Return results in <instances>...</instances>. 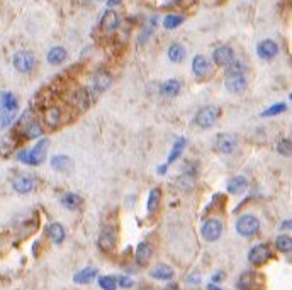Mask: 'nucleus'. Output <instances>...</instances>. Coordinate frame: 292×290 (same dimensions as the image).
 Wrapping results in <instances>:
<instances>
[{
    "instance_id": "23",
    "label": "nucleus",
    "mask_w": 292,
    "mask_h": 290,
    "mask_svg": "<svg viewBox=\"0 0 292 290\" xmlns=\"http://www.w3.org/2000/svg\"><path fill=\"white\" fill-rule=\"evenodd\" d=\"M49 64H62L66 60V49L62 48V46H55L48 51V56H46Z\"/></svg>"
},
{
    "instance_id": "17",
    "label": "nucleus",
    "mask_w": 292,
    "mask_h": 290,
    "mask_svg": "<svg viewBox=\"0 0 292 290\" xmlns=\"http://www.w3.org/2000/svg\"><path fill=\"white\" fill-rule=\"evenodd\" d=\"M48 238L51 239L55 245H62L66 238V231L60 223H51L48 226Z\"/></svg>"
},
{
    "instance_id": "24",
    "label": "nucleus",
    "mask_w": 292,
    "mask_h": 290,
    "mask_svg": "<svg viewBox=\"0 0 292 290\" xmlns=\"http://www.w3.org/2000/svg\"><path fill=\"white\" fill-rule=\"evenodd\" d=\"M110 83H112V78H110L109 73H105V71H97L94 77V87L97 92H104L107 90L110 87Z\"/></svg>"
},
{
    "instance_id": "49",
    "label": "nucleus",
    "mask_w": 292,
    "mask_h": 290,
    "mask_svg": "<svg viewBox=\"0 0 292 290\" xmlns=\"http://www.w3.org/2000/svg\"><path fill=\"white\" fill-rule=\"evenodd\" d=\"M291 100H292V94H291Z\"/></svg>"
},
{
    "instance_id": "2",
    "label": "nucleus",
    "mask_w": 292,
    "mask_h": 290,
    "mask_svg": "<svg viewBox=\"0 0 292 290\" xmlns=\"http://www.w3.org/2000/svg\"><path fill=\"white\" fill-rule=\"evenodd\" d=\"M260 231V221L253 214H245L236 221V232L241 238H253Z\"/></svg>"
},
{
    "instance_id": "40",
    "label": "nucleus",
    "mask_w": 292,
    "mask_h": 290,
    "mask_svg": "<svg viewBox=\"0 0 292 290\" xmlns=\"http://www.w3.org/2000/svg\"><path fill=\"white\" fill-rule=\"evenodd\" d=\"M117 285L123 289H131L134 285V280L129 277H126V275H121V277H117Z\"/></svg>"
},
{
    "instance_id": "31",
    "label": "nucleus",
    "mask_w": 292,
    "mask_h": 290,
    "mask_svg": "<svg viewBox=\"0 0 292 290\" xmlns=\"http://www.w3.org/2000/svg\"><path fill=\"white\" fill-rule=\"evenodd\" d=\"M162 92H163V95H167V97H177L180 94V82H177V80L165 82L162 87Z\"/></svg>"
},
{
    "instance_id": "19",
    "label": "nucleus",
    "mask_w": 292,
    "mask_h": 290,
    "mask_svg": "<svg viewBox=\"0 0 292 290\" xmlns=\"http://www.w3.org/2000/svg\"><path fill=\"white\" fill-rule=\"evenodd\" d=\"M211 70V64H209L208 58L202 55H197L192 62V71H194L195 77H206Z\"/></svg>"
},
{
    "instance_id": "12",
    "label": "nucleus",
    "mask_w": 292,
    "mask_h": 290,
    "mask_svg": "<svg viewBox=\"0 0 292 290\" xmlns=\"http://www.w3.org/2000/svg\"><path fill=\"white\" fill-rule=\"evenodd\" d=\"M12 188L17 193H22V195L24 193H31L34 188L33 177H29V175H17L12 180Z\"/></svg>"
},
{
    "instance_id": "41",
    "label": "nucleus",
    "mask_w": 292,
    "mask_h": 290,
    "mask_svg": "<svg viewBox=\"0 0 292 290\" xmlns=\"http://www.w3.org/2000/svg\"><path fill=\"white\" fill-rule=\"evenodd\" d=\"M185 280H187L188 284H192V285H197V284H201L202 277H201V273H197V271H195V273H190V275H188V277L185 278Z\"/></svg>"
},
{
    "instance_id": "1",
    "label": "nucleus",
    "mask_w": 292,
    "mask_h": 290,
    "mask_svg": "<svg viewBox=\"0 0 292 290\" xmlns=\"http://www.w3.org/2000/svg\"><path fill=\"white\" fill-rule=\"evenodd\" d=\"M46 148H48V139H41L38 141V145L31 149H24V151L19 153V161L26 165H31V166H38L46 156Z\"/></svg>"
},
{
    "instance_id": "4",
    "label": "nucleus",
    "mask_w": 292,
    "mask_h": 290,
    "mask_svg": "<svg viewBox=\"0 0 292 290\" xmlns=\"http://www.w3.org/2000/svg\"><path fill=\"white\" fill-rule=\"evenodd\" d=\"M221 234H223V223H221V219H218V217H211V219H208L204 224H202L201 236L208 243L218 241L221 238Z\"/></svg>"
},
{
    "instance_id": "28",
    "label": "nucleus",
    "mask_w": 292,
    "mask_h": 290,
    "mask_svg": "<svg viewBox=\"0 0 292 290\" xmlns=\"http://www.w3.org/2000/svg\"><path fill=\"white\" fill-rule=\"evenodd\" d=\"M62 204H63V207H66L68 210H77L78 207H80V204H82V199L77 195V193L68 192V193H65V195L62 197Z\"/></svg>"
},
{
    "instance_id": "48",
    "label": "nucleus",
    "mask_w": 292,
    "mask_h": 290,
    "mask_svg": "<svg viewBox=\"0 0 292 290\" xmlns=\"http://www.w3.org/2000/svg\"><path fill=\"white\" fill-rule=\"evenodd\" d=\"M141 290H149V289H141Z\"/></svg>"
},
{
    "instance_id": "21",
    "label": "nucleus",
    "mask_w": 292,
    "mask_h": 290,
    "mask_svg": "<svg viewBox=\"0 0 292 290\" xmlns=\"http://www.w3.org/2000/svg\"><path fill=\"white\" fill-rule=\"evenodd\" d=\"M73 105L77 107L78 110H85L88 105H90V95L85 88H78L73 94Z\"/></svg>"
},
{
    "instance_id": "3",
    "label": "nucleus",
    "mask_w": 292,
    "mask_h": 290,
    "mask_svg": "<svg viewBox=\"0 0 292 290\" xmlns=\"http://www.w3.org/2000/svg\"><path fill=\"white\" fill-rule=\"evenodd\" d=\"M219 114H221L219 107L206 105V107H202L197 114H195V124L202 129H209V127L214 126L216 121L219 119Z\"/></svg>"
},
{
    "instance_id": "38",
    "label": "nucleus",
    "mask_w": 292,
    "mask_h": 290,
    "mask_svg": "<svg viewBox=\"0 0 292 290\" xmlns=\"http://www.w3.org/2000/svg\"><path fill=\"white\" fill-rule=\"evenodd\" d=\"M286 104H275V105L269 107L265 112H262V117H270V116H277V114H282L286 110Z\"/></svg>"
},
{
    "instance_id": "27",
    "label": "nucleus",
    "mask_w": 292,
    "mask_h": 290,
    "mask_svg": "<svg viewBox=\"0 0 292 290\" xmlns=\"http://www.w3.org/2000/svg\"><path fill=\"white\" fill-rule=\"evenodd\" d=\"M160 199H162V193H160V188H151L148 195V200H146V210L148 214H153L160 206Z\"/></svg>"
},
{
    "instance_id": "25",
    "label": "nucleus",
    "mask_w": 292,
    "mask_h": 290,
    "mask_svg": "<svg viewBox=\"0 0 292 290\" xmlns=\"http://www.w3.org/2000/svg\"><path fill=\"white\" fill-rule=\"evenodd\" d=\"M0 105H2V110H7V112H16L17 110V99L14 94L10 92H5V94L0 95Z\"/></svg>"
},
{
    "instance_id": "6",
    "label": "nucleus",
    "mask_w": 292,
    "mask_h": 290,
    "mask_svg": "<svg viewBox=\"0 0 292 290\" xmlns=\"http://www.w3.org/2000/svg\"><path fill=\"white\" fill-rule=\"evenodd\" d=\"M272 253H270V248L267 245H255L253 248L248 251V261H250L253 267H262L267 261L270 260Z\"/></svg>"
},
{
    "instance_id": "32",
    "label": "nucleus",
    "mask_w": 292,
    "mask_h": 290,
    "mask_svg": "<svg viewBox=\"0 0 292 290\" xmlns=\"http://www.w3.org/2000/svg\"><path fill=\"white\" fill-rule=\"evenodd\" d=\"M41 134H42V129L39 127L38 123L31 121V123L24 124V136H26L27 139H36V138H39Z\"/></svg>"
},
{
    "instance_id": "33",
    "label": "nucleus",
    "mask_w": 292,
    "mask_h": 290,
    "mask_svg": "<svg viewBox=\"0 0 292 290\" xmlns=\"http://www.w3.org/2000/svg\"><path fill=\"white\" fill-rule=\"evenodd\" d=\"M185 145H187L185 138H177V141L173 143L172 153H170V156H168V163H173V161H175L180 155H182V149L185 148Z\"/></svg>"
},
{
    "instance_id": "22",
    "label": "nucleus",
    "mask_w": 292,
    "mask_h": 290,
    "mask_svg": "<svg viewBox=\"0 0 292 290\" xmlns=\"http://www.w3.org/2000/svg\"><path fill=\"white\" fill-rule=\"evenodd\" d=\"M44 123L48 124L49 127L60 126V123H62V110L55 105L48 107V109L44 110Z\"/></svg>"
},
{
    "instance_id": "18",
    "label": "nucleus",
    "mask_w": 292,
    "mask_h": 290,
    "mask_svg": "<svg viewBox=\"0 0 292 290\" xmlns=\"http://www.w3.org/2000/svg\"><path fill=\"white\" fill-rule=\"evenodd\" d=\"M149 275H151V278H155V280H172L175 273H173L172 267H168V265L165 263H160L149 271Z\"/></svg>"
},
{
    "instance_id": "10",
    "label": "nucleus",
    "mask_w": 292,
    "mask_h": 290,
    "mask_svg": "<svg viewBox=\"0 0 292 290\" xmlns=\"http://www.w3.org/2000/svg\"><path fill=\"white\" fill-rule=\"evenodd\" d=\"M256 53H258V56L262 60H272L279 53V44L273 39H263L256 46Z\"/></svg>"
},
{
    "instance_id": "9",
    "label": "nucleus",
    "mask_w": 292,
    "mask_h": 290,
    "mask_svg": "<svg viewBox=\"0 0 292 290\" xmlns=\"http://www.w3.org/2000/svg\"><path fill=\"white\" fill-rule=\"evenodd\" d=\"M212 60L218 66H229L234 62V51L229 46H219L212 53Z\"/></svg>"
},
{
    "instance_id": "39",
    "label": "nucleus",
    "mask_w": 292,
    "mask_h": 290,
    "mask_svg": "<svg viewBox=\"0 0 292 290\" xmlns=\"http://www.w3.org/2000/svg\"><path fill=\"white\" fill-rule=\"evenodd\" d=\"M16 117V112H7V110H0V127H7Z\"/></svg>"
},
{
    "instance_id": "43",
    "label": "nucleus",
    "mask_w": 292,
    "mask_h": 290,
    "mask_svg": "<svg viewBox=\"0 0 292 290\" xmlns=\"http://www.w3.org/2000/svg\"><path fill=\"white\" fill-rule=\"evenodd\" d=\"M282 229H292V221H286V223H282Z\"/></svg>"
},
{
    "instance_id": "5",
    "label": "nucleus",
    "mask_w": 292,
    "mask_h": 290,
    "mask_svg": "<svg viewBox=\"0 0 292 290\" xmlns=\"http://www.w3.org/2000/svg\"><path fill=\"white\" fill-rule=\"evenodd\" d=\"M12 64L19 73H29L36 64V56L31 51H17L12 58Z\"/></svg>"
},
{
    "instance_id": "7",
    "label": "nucleus",
    "mask_w": 292,
    "mask_h": 290,
    "mask_svg": "<svg viewBox=\"0 0 292 290\" xmlns=\"http://www.w3.org/2000/svg\"><path fill=\"white\" fill-rule=\"evenodd\" d=\"M116 243H117L116 229H114L112 226H105V228L101 231V236H99V246H101V249L105 253L114 251Z\"/></svg>"
},
{
    "instance_id": "45",
    "label": "nucleus",
    "mask_w": 292,
    "mask_h": 290,
    "mask_svg": "<svg viewBox=\"0 0 292 290\" xmlns=\"http://www.w3.org/2000/svg\"><path fill=\"white\" fill-rule=\"evenodd\" d=\"M165 290H179V285H175V284H170V285H167Z\"/></svg>"
},
{
    "instance_id": "29",
    "label": "nucleus",
    "mask_w": 292,
    "mask_h": 290,
    "mask_svg": "<svg viewBox=\"0 0 292 290\" xmlns=\"http://www.w3.org/2000/svg\"><path fill=\"white\" fill-rule=\"evenodd\" d=\"M275 248L279 249L280 253H286V255H289V253H292V238H291V236H287V234L277 236Z\"/></svg>"
},
{
    "instance_id": "30",
    "label": "nucleus",
    "mask_w": 292,
    "mask_h": 290,
    "mask_svg": "<svg viewBox=\"0 0 292 290\" xmlns=\"http://www.w3.org/2000/svg\"><path fill=\"white\" fill-rule=\"evenodd\" d=\"M168 58L173 63H180L185 58V48L182 44H179V42H173L168 48Z\"/></svg>"
},
{
    "instance_id": "35",
    "label": "nucleus",
    "mask_w": 292,
    "mask_h": 290,
    "mask_svg": "<svg viewBox=\"0 0 292 290\" xmlns=\"http://www.w3.org/2000/svg\"><path fill=\"white\" fill-rule=\"evenodd\" d=\"M99 287L102 290H116L117 289V278L112 275H104L99 278Z\"/></svg>"
},
{
    "instance_id": "8",
    "label": "nucleus",
    "mask_w": 292,
    "mask_h": 290,
    "mask_svg": "<svg viewBox=\"0 0 292 290\" xmlns=\"http://www.w3.org/2000/svg\"><path fill=\"white\" fill-rule=\"evenodd\" d=\"M247 77L245 75H226V80H224V87L229 94H243L247 90Z\"/></svg>"
},
{
    "instance_id": "46",
    "label": "nucleus",
    "mask_w": 292,
    "mask_h": 290,
    "mask_svg": "<svg viewBox=\"0 0 292 290\" xmlns=\"http://www.w3.org/2000/svg\"><path fill=\"white\" fill-rule=\"evenodd\" d=\"M165 171H167V165H163V166L158 168V173H165Z\"/></svg>"
},
{
    "instance_id": "14",
    "label": "nucleus",
    "mask_w": 292,
    "mask_h": 290,
    "mask_svg": "<svg viewBox=\"0 0 292 290\" xmlns=\"http://www.w3.org/2000/svg\"><path fill=\"white\" fill-rule=\"evenodd\" d=\"M153 256V248L149 243H140V245L136 246V253H134V258H136V263L141 265V267H145L146 263H148L149 260H151Z\"/></svg>"
},
{
    "instance_id": "34",
    "label": "nucleus",
    "mask_w": 292,
    "mask_h": 290,
    "mask_svg": "<svg viewBox=\"0 0 292 290\" xmlns=\"http://www.w3.org/2000/svg\"><path fill=\"white\" fill-rule=\"evenodd\" d=\"M182 22H184L182 16H179V14H170V16H167L165 21H163V26H165V29H177Z\"/></svg>"
},
{
    "instance_id": "36",
    "label": "nucleus",
    "mask_w": 292,
    "mask_h": 290,
    "mask_svg": "<svg viewBox=\"0 0 292 290\" xmlns=\"http://www.w3.org/2000/svg\"><path fill=\"white\" fill-rule=\"evenodd\" d=\"M245 71H247L245 63L238 62V60H234L229 66H226V75H245Z\"/></svg>"
},
{
    "instance_id": "20",
    "label": "nucleus",
    "mask_w": 292,
    "mask_h": 290,
    "mask_svg": "<svg viewBox=\"0 0 292 290\" xmlns=\"http://www.w3.org/2000/svg\"><path fill=\"white\" fill-rule=\"evenodd\" d=\"M97 273H99V270L95 267H87V268H83V270L78 271V273H75L73 282L75 284H80V285L90 284V282L97 277Z\"/></svg>"
},
{
    "instance_id": "13",
    "label": "nucleus",
    "mask_w": 292,
    "mask_h": 290,
    "mask_svg": "<svg viewBox=\"0 0 292 290\" xmlns=\"http://www.w3.org/2000/svg\"><path fill=\"white\" fill-rule=\"evenodd\" d=\"M101 27L102 31L105 32H114L119 27V16H117L116 10L109 9L104 12V16H102V21H101Z\"/></svg>"
},
{
    "instance_id": "11",
    "label": "nucleus",
    "mask_w": 292,
    "mask_h": 290,
    "mask_svg": "<svg viewBox=\"0 0 292 290\" xmlns=\"http://www.w3.org/2000/svg\"><path fill=\"white\" fill-rule=\"evenodd\" d=\"M238 141L233 134H218L216 138V149L223 155H231L236 149Z\"/></svg>"
},
{
    "instance_id": "37",
    "label": "nucleus",
    "mask_w": 292,
    "mask_h": 290,
    "mask_svg": "<svg viewBox=\"0 0 292 290\" xmlns=\"http://www.w3.org/2000/svg\"><path fill=\"white\" fill-rule=\"evenodd\" d=\"M277 151L284 156H292V139H282V141H279Z\"/></svg>"
},
{
    "instance_id": "42",
    "label": "nucleus",
    "mask_w": 292,
    "mask_h": 290,
    "mask_svg": "<svg viewBox=\"0 0 292 290\" xmlns=\"http://www.w3.org/2000/svg\"><path fill=\"white\" fill-rule=\"evenodd\" d=\"M223 277H224V275L221 273V271H218L216 275H212V284H218L219 280H223Z\"/></svg>"
},
{
    "instance_id": "15",
    "label": "nucleus",
    "mask_w": 292,
    "mask_h": 290,
    "mask_svg": "<svg viewBox=\"0 0 292 290\" xmlns=\"http://www.w3.org/2000/svg\"><path fill=\"white\" fill-rule=\"evenodd\" d=\"M228 192L233 193V195H240L248 188V180L243 177V175H238V177H233L226 185Z\"/></svg>"
},
{
    "instance_id": "16",
    "label": "nucleus",
    "mask_w": 292,
    "mask_h": 290,
    "mask_svg": "<svg viewBox=\"0 0 292 290\" xmlns=\"http://www.w3.org/2000/svg\"><path fill=\"white\" fill-rule=\"evenodd\" d=\"M72 166H73L72 160L65 155H56L51 158V168L55 171H58V173H68L72 170Z\"/></svg>"
},
{
    "instance_id": "44",
    "label": "nucleus",
    "mask_w": 292,
    "mask_h": 290,
    "mask_svg": "<svg viewBox=\"0 0 292 290\" xmlns=\"http://www.w3.org/2000/svg\"><path fill=\"white\" fill-rule=\"evenodd\" d=\"M208 290H223V289L218 287V285H216V284H212V282H211V284L208 285Z\"/></svg>"
},
{
    "instance_id": "26",
    "label": "nucleus",
    "mask_w": 292,
    "mask_h": 290,
    "mask_svg": "<svg viewBox=\"0 0 292 290\" xmlns=\"http://www.w3.org/2000/svg\"><path fill=\"white\" fill-rule=\"evenodd\" d=\"M256 285V275L253 271H245L238 280V289L240 290H253Z\"/></svg>"
},
{
    "instance_id": "47",
    "label": "nucleus",
    "mask_w": 292,
    "mask_h": 290,
    "mask_svg": "<svg viewBox=\"0 0 292 290\" xmlns=\"http://www.w3.org/2000/svg\"><path fill=\"white\" fill-rule=\"evenodd\" d=\"M121 0H107V3L109 5H116V3H119Z\"/></svg>"
}]
</instances>
